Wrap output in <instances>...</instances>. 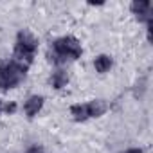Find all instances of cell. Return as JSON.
<instances>
[{"label": "cell", "instance_id": "obj_6", "mask_svg": "<svg viewBox=\"0 0 153 153\" xmlns=\"http://www.w3.org/2000/svg\"><path fill=\"white\" fill-rule=\"evenodd\" d=\"M87 106H88V115L90 117H101L108 110V105H106L105 99H94V101L87 103Z\"/></svg>", "mask_w": 153, "mask_h": 153}, {"label": "cell", "instance_id": "obj_12", "mask_svg": "<svg viewBox=\"0 0 153 153\" xmlns=\"http://www.w3.org/2000/svg\"><path fill=\"white\" fill-rule=\"evenodd\" d=\"M2 110H4V105H2V101H0V114H2Z\"/></svg>", "mask_w": 153, "mask_h": 153}, {"label": "cell", "instance_id": "obj_9", "mask_svg": "<svg viewBox=\"0 0 153 153\" xmlns=\"http://www.w3.org/2000/svg\"><path fill=\"white\" fill-rule=\"evenodd\" d=\"M51 83H52L54 88H63L68 83V74L65 70H56L52 74V78H51Z\"/></svg>", "mask_w": 153, "mask_h": 153}, {"label": "cell", "instance_id": "obj_11", "mask_svg": "<svg viewBox=\"0 0 153 153\" xmlns=\"http://www.w3.org/2000/svg\"><path fill=\"white\" fill-rule=\"evenodd\" d=\"M27 153H43V149H42L40 146H33V148L27 149Z\"/></svg>", "mask_w": 153, "mask_h": 153}, {"label": "cell", "instance_id": "obj_8", "mask_svg": "<svg viewBox=\"0 0 153 153\" xmlns=\"http://www.w3.org/2000/svg\"><path fill=\"white\" fill-rule=\"evenodd\" d=\"M112 65H114V61H112V58H110L108 54H101V56H97V58H96V61H94L96 70H97V72H101V74L108 72V70L112 68Z\"/></svg>", "mask_w": 153, "mask_h": 153}, {"label": "cell", "instance_id": "obj_3", "mask_svg": "<svg viewBox=\"0 0 153 153\" xmlns=\"http://www.w3.org/2000/svg\"><path fill=\"white\" fill-rule=\"evenodd\" d=\"M27 74V67L18 63L16 59L0 63V90H9L22 83Z\"/></svg>", "mask_w": 153, "mask_h": 153}, {"label": "cell", "instance_id": "obj_4", "mask_svg": "<svg viewBox=\"0 0 153 153\" xmlns=\"http://www.w3.org/2000/svg\"><path fill=\"white\" fill-rule=\"evenodd\" d=\"M131 13L137 15L140 22L149 24L151 22V2H148V0H135V2H131Z\"/></svg>", "mask_w": 153, "mask_h": 153}, {"label": "cell", "instance_id": "obj_7", "mask_svg": "<svg viewBox=\"0 0 153 153\" xmlns=\"http://www.w3.org/2000/svg\"><path fill=\"white\" fill-rule=\"evenodd\" d=\"M70 115L74 117V121H78V123H83V121L90 119L87 103H83V105H72L70 106Z\"/></svg>", "mask_w": 153, "mask_h": 153}, {"label": "cell", "instance_id": "obj_5", "mask_svg": "<svg viewBox=\"0 0 153 153\" xmlns=\"http://www.w3.org/2000/svg\"><path fill=\"white\" fill-rule=\"evenodd\" d=\"M42 106H43V97L42 96H31L29 99H27V103H25V114H27V117H34V115H38V112L42 110Z\"/></svg>", "mask_w": 153, "mask_h": 153}, {"label": "cell", "instance_id": "obj_2", "mask_svg": "<svg viewBox=\"0 0 153 153\" xmlns=\"http://www.w3.org/2000/svg\"><path fill=\"white\" fill-rule=\"evenodd\" d=\"M38 51V40L34 38L33 33L29 31H20L16 34V43H15V58L18 63L29 67L36 56Z\"/></svg>", "mask_w": 153, "mask_h": 153}, {"label": "cell", "instance_id": "obj_1", "mask_svg": "<svg viewBox=\"0 0 153 153\" xmlns=\"http://www.w3.org/2000/svg\"><path fill=\"white\" fill-rule=\"evenodd\" d=\"M81 43L78 42V38L74 36H63L58 38L52 47H51V61L54 63H65L67 59H78L81 58Z\"/></svg>", "mask_w": 153, "mask_h": 153}, {"label": "cell", "instance_id": "obj_10", "mask_svg": "<svg viewBox=\"0 0 153 153\" xmlns=\"http://www.w3.org/2000/svg\"><path fill=\"white\" fill-rule=\"evenodd\" d=\"M4 110H6L7 114H15V110H16V105H15V103H9V105H6V106H4Z\"/></svg>", "mask_w": 153, "mask_h": 153}]
</instances>
